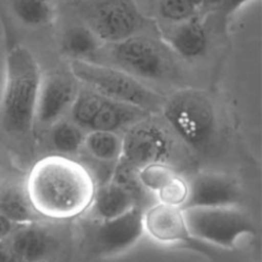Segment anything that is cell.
I'll return each instance as SVG.
<instances>
[{
    "mask_svg": "<svg viewBox=\"0 0 262 262\" xmlns=\"http://www.w3.org/2000/svg\"><path fill=\"white\" fill-rule=\"evenodd\" d=\"M25 187L42 218L66 220L88 211L96 184L90 171L80 162L50 155L34 164Z\"/></svg>",
    "mask_w": 262,
    "mask_h": 262,
    "instance_id": "6da1fadb",
    "label": "cell"
},
{
    "mask_svg": "<svg viewBox=\"0 0 262 262\" xmlns=\"http://www.w3.org/2000/svg\"><path fill=\"white\" fill-rule=\"evenodd\" d=\"M41 77L39 64L27 47L15 45L7 52L0 123L8 134L20 137L34 130Z\"/></svg>",
    "mask_w": 262,
    "mask_h": 262,
    "instance_id": "7a4b0ae2",
    "label": "cell"
},
{
    "mask_svg": "<svg viewBox=\"0 0 262 262\" xmlns=\"http://www.w3.org/2000/svg\"><path fill=\"white\" fill-rule=\"evenodd\" d=\"M175 52L164 41L137 34L115 43H104L92 60L115 67L136 79L172 80L178 75Z\"/></svg>",
    "mask_w": 262,
    "mask_h": 262,
    "instance_id": "3957f363",
    "label": "cell"
},
{
    "mask_svg": "<svg viewBox=\"0 0 262 262\" xmlns=\"http://www.w3.org/2000/svg\"><path fill=\"white\" fill-rule=\"evenodd\" d=\"M160 113L174 136L195 151L206 149L216 136V110L204 90L185 88L175 91L166 96Z\"/></svg>",
    "mask_w": 262,
    "mask_h": 262,
    "instance_id": "277c9868",
    "label": "cell"
},
{
    "mask_svg": "<svg viewBox=\"0 0 262 262\" xmlns=\"http://www.w3.org/2000/svg\"><path fill=\"white\" fill-rule=\"evenodd\" d=\"M69 71L83 87L103 97L132 104L156 115L162 110L166 96L140 80L108 64L71 59Z\"/></svg>",
    "mask_w": 262,
    "mask_h": 262,
    "instance_id": "5b68a950",
    "label": "cell"
},
{
    "mask_svg": "<svg viewBox=\"0 0 262 262\" xmlns=\"http://www.w3.org/2000/svg\"><path fill=\"white\" fill-rule=\"evenodd\" d=\"M189 235L222 249H234L245 238L254 237L257 228L252 218L234 207L182 209Z\"/></svg>",
    "mask_w": 262,
    "mask_h": 262,
    "instance_id": "8992f818",
    "label": "cell"
},
{
    "mask_svg": "<svg viewBox=\"0 0 262 262\" xmlns=\"http://www.w3.org/2000/svg\"><path fill=\"white\" fill-rule=\"evenodd\" d=\"M82 19L103 43H115L142 33L151 24L136 0H80Z\"/></svg>",
    "mask_w": 262,
    "mask_h": 262,
    "instance_id": "52a82bcc",
    "label": "cell"
},
{
    "mask_svg": "<svg viewBox=\"0 0 262 262\" xmlns=\"http://www.w3.org/2000/svg\"><path fill=\"white\" fill-rule=\"evenodd\" d=\"M148 116L126 129L118 163L135 171L151 164H169L177 139L166 123Z\"/></svg>",
    "mask_w": 262,
    "mask_h": 262,
    "instance_id": "ba28073f",
    "label": "cell"
},
{
    "mask_svg": "<svg viewBox=\"0 0 262 262\" xmlns=\"http://www.w3.org/2000/svg\"><path fill=\"white\" fill-rule=\"evenodd\" d=\"M143 209L136 206L110 219H94L87 225L86 245L95 257L119 255L132 248L142 236Z\"/></svg>",
    "mask_w": 262,
    "mask_h": 262,
    "instance_id": "9c48e42d",
    "label": "cell"
},
{
    "mask_svg": "<svg viewBox=\"0 0 262 262\" xmlns=\"http://www.w3.org/2000/svg\"><path fill=\"white\" fill-rule=\"evenodd\" d=\"M81 85L70 73L62 71L42 75L35 110L34 129L47 131L66 118L76 99Z\"/></svg>",
    "mask_w": 262,
    "mask_h": 262,
    "instance_id": "30bf717a",
    "label": "cell"
},
{
    "mask_svg": "<svg viewBox=\"0 0 262 262\" xmlns=\"http://www.w3.org/2000/svg\"><path fill=\"white\" fill-rule=\"evenodd\" d=\"M187 196L181 209L234 207L241 202L235 181L221 173H200L187 181Z\"/></svg>",
    "mask_w": 262,
    "mask_h": 262,
    "instance_id": "8fae6325",
    "label": "cell"
},
{
    "mask_svg": "<svg viewBox=\"0 0 262 262\" xmlns=\"http://www.w3.org/2000/svg\"><path fill=\"white\" fill-rule=\"evenodd\" d=\"M142 223L144 233L158 243L180 244L193 239L179 207L157 202L143 209Z\"/></svg>",
    "mask_w": 262,
    "mask_h": 262,
    "instance_id": "7c38bea8",
    "label": "cell"
},
{
    "mask_svg": "<svg viewBox=\"0 0 262 262\" xmlns=\"http://www.w3.org/2000/svg\"><path fill=\"white\" fill-rule=\"evenodd\" d=\"M4 241L18 262L48 260L56 247L53 234L39 222L16 225Z\"/></svg>",
    "mask_w": 262,
    "mask_h": 262,
    "instance_id": "4fadbf2b",
    "label": "cell"
},
{
    "mask_svg": "<svg viewBox=\"0 0 262 262\" xmlns=\"http://www.w3.org/2000/svg\"><path fill=\"white\" fill-rule=\"evenodd\" d=\"M151 116V114L125 102L101 96L84 130L124 132L136 122Z\"/></svg>",
    "mask_w": 262,
    "mask_h": 262,
    "instance_id": "5bb4252c",
    "label": "cell"
},
{
    "mask_svg": "<svg viewBox=\"0 0 262 262\" xmlns=\"http://www.w3.org/2000/svg\"><path fill=\"white\" fill-rule=\"evenodd\" d=\"M136 206L140 207L134 193L121 183L110 179L96 185L87 212H90L94 219H110L120 216Z\"/></svg>",
    "mask_w": 262,
    "mask_h": 262,
    "instance_id": "9a60e30c",
    "label": "cell"
},
{
    "mask_svg": "<svg viewBox=\"0 0 262 262\" xmlns=\"http://www.w3.org/2000/svg\"><path fill=\"white\" fill-rule=\"evenodd\" d=\"M165 40L177 55L187 59L201 56L208 44L206 30L198 14L183 21L175 23L166 34Z\"/></svg>",
    "mask_w": 262,
    "mask_h": 262,
    "instance_id": "2e32d148",
    "label": "cell"
},
{
    "mask_svg": "<svg viewBox=\"0 0 262 262\" xmlns=\"http://www.w3.org/2000/svg\"><path fill=\"white\" fill-rule=\"evenodd\" d=\"M0 215L15 225L40 222L25 185L8 184L0 188Z\"/></svg>",
    "mask_w": 262,
    "mask_h": 262,
    "instance_id": "e0dca14e",
    "label": "cell"
},
{
    "mask_svg": "<svg viewBox=\"0 0 262 262\" xmlns=\"http://www.w3.org/2000/svg\"><path fill=\"white\" fill-rule=\"evenodd\" d=\"M103 44L85 25L69 28L61 38V50L71 59L90 61Z\"/></svg>",
    "mask_w": 262,
    "mask_h": 262,
    "instance_id": "ac0fdd59",
    "label": "cell"
},
{
    "mask_svg": "<svg viewBox=\"0 0 262 262\" xmlns=\"http://www.w3.org/2000/svg\"><path fill=\"white\" fill-rule=\"evenodd\" d=\"M47 132L54 155L72 157L83 149L86 132L68 117L56 122Z\"/></svg>",
    "mask_w": 262,
    "mask_h": 262,
    "instance_id": "d6986e66",
    "label": "cell"
},
{
    "mask_svg": "<svg viewBox=\"0 0 262 262\" xmlns=\"http://www.w3.org/2000/svg\"><path fill=\"white\" fill-rule=\"evenodd\" d=\"M83 148L92 159L116 165L122 154V135L111 131L86 132Z\"/></svg>",
    "mask_w": 262,
    "mask_h": 262,
    "instance_id": "ffe728a7",
    "label": "cell"
},
{
    "mask_svg": "<svg viewBox=\"0 0 262 262\" xmlns=\"http://www.w3.org/2000/svg\"><path fill=\"white\" fill-rule=\"evenodd\" d=\"M15 16L25 25L40 28L51 24L55 17L53 0H10Z\"/></svg>",
    "mask_w": 262,
    "mask_h": 262,
    "instance_id": "44dd1931",
    "label": "cell"
},
{
    "mask_svg": "<svg viewBox=\"0 0 262 262\" xmlns=\"http://www.w3.org/2000/svg\"><path fill=\"white\" fill-rule=\"evenodd\" d=\"M141 186L149 193H157L177 172L170 164L159 163L140 168L136 171Z\"/></svg>",
    "mask_w": 262,
    "mask_h": 262,
    "instance_id": "7402d4cb",
    "label": "cell"
},
{
    "mask_svg": "<svg viewBox=\"0 0 262 262\" xmlns=\"http://www.w3.org/2000/svg\"><path fill=\"white\" fill-rule=\"evenodd\" d=\"M157 7L160 15L173 24L194 16L200 9V7L190 0H159Z\"/></svg>",
    "mask_w": 262,
    "mask_h": 262,
    "instance_id": "603a6c76",
    "label": "cell"
},
{
    "mask_svg": "<svg viewBox=\"0 0 262 262\" xmlns=\"http://www.w3.org/2000/svg\"><path fill=\"white\" fill-rule=\"evenodd\" d=\"M187 191V181L177 173L155 195L160 203L182 208Z\"/></svg>",
    "mask_w": 262,
    "mask_h": 262,
    "instance_id": "cb8c5ba5",
    "label": "cell"
},
{
    "mask_svg": "<svg viewBox=\"0 0 262 262\" xmlns=\"http://www.w3.org/2000/svg\"><path fill=\"white\" fill-rule=\"evenodd\" d=\"M0 262H18L4 239L0 243Z\"/></svg>",
    "mask_w": 262,
    "mask_h": 262,
    "instance_id": "d4e9b609",
    "label": "cell"
},
{
    "mask_svg": "<svg viewBox=\"0 0 262 262\" xmlns=\"http://www.w3.org/2000/svg\"><path fill=\"white\" fill-rule=\"evenodd\" d=\"M16 225L11 223L5 217L0 215V243L6 238V236L12 231Z\"/></svg>",
    "mask_w": 262,
    "mask_h": 262,
    "instance_id": "484cf974",
    "label": "cell"
},
{
    "mask_svg": "<svg viewBox=\"0 0 262 262\" xmlns=\"http://www.w3.org/2000/svg\"><path fill=\"white\" fill-rule=\"evenodd\" d=\"M226 0H201V8L206 7V8H213V7H218L221 4H224Z\"/></svg>",
    "mask_w": 262,
    "mask_h": 262,
    "instance_id": "4316f807",
    "label": "cell"
},
{
    "mask_svg": "<svg viewBox=\"0 0 262 262\" xmlns=\"http://www.w3.org/2000/svg\"><path fill=\"white\" fill-rule=\"evenodd\" d=\"M247 0H226L225 1V5H226V9L228 12H231L233 10H235L238 6H241L243 3H245Z\"/></svg>",
    "mask_w": 262,
    "mask_h": 262,
    "instance_id": "83f0119b",
    "label": "cell"
},
{
    "mask_svg": "<svg viewBox=\"0 0 262 262\" xmlns=\"http://www.w3.org/2000/svg\"><path fill=\"white\" fill-rule=\"evenodd\" d=\"M190 1H192L193 3H195V4L201 8V0H190Z\"/></svg>",
    "mask_w": 262,
    "mask_h": 262,
    "instance_id": "f1b7e54d",
    "label": "cell"
},
{
    "mask_svg": "<svg viewBox=\"0 0 262 262\" xmlns=\"http://www.w3.org/2000/svg\"><path fill=\"white\" fill-rule=\"evenodd\" d=\"M146 1H148V2H149V3H151V2H156V4H157V3H158V1H159V0H146Z\"/></svg>",
    "mask_w": 262,
    "mask_h": 262,
    "instance_id": "f546056e",
    "label": "cell"
},
{
    "mask_svg": "<svg viewBox=\"0 0 262 262\" xmlns=\"http://www.w3.org/2000/svg\"><path fill=\"white\" fill-rule=\"evenodd\" d=\"M41 262H50L49 260H45V261H41Z\"/></svg>",
    "mask_w": 262,
    "mask_h": 262,
    "instance_id": "4dcf8cb0",
    "label": "cell"
}]
</instances>
